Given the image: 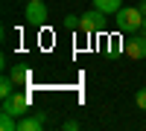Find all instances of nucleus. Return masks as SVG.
I'll return each mask as SVG.
<instances>
[{
  "mask_svg": "<svg viewBox=\"0 0 146 131\" xmlns=\"http://www.w3.org/2000/svg\"><path fill=\"white\" fill-rule=\"evenodd\" d=\"M108 15L105 12H100V9H88L82 15V20H79V29L85 32V35H94V32H105V26H108V20H105Z\"/></svg>",
  "mask_w": 146,
  "mask_h": 131,
  "instance_id": "7ed1b4c3",
  "label": "nucleus"
},
{
  "mask_svg": "<svg viewBox=\"0 0 146 131\" xmlns=\"http://www.w3.org/2000/svg\"><path fill=\"white\" fill-rule=\"evenodd\" d=\"M41 125H44V114L38 111V114H27V117H21L18 120V131H41Z\"/></svg>",
  "mask_w": 146,
  "mask_h": 131,
  "instance_id": "423d86ee",
  "label": "nucleus"
},
{
  "mask_svg": "<svg viewBox=\"0 0 146 131\" xmlns=\"http://www.w3.org/2000/svg\"><path fill=\"white\" fill-rule=\"evenodd\" d=\"M64 131H79V122L76 120H64Z\"/></svg>",
  "mask_w": 146,
  "mask_h": 131,
  "instance_id": "ddd939ff",
  "label": "nucleus"
},
{
  "mask_svg": "<svg viewBox=\"0 0 146 131\" xmlns=\"http://www.w3.org/2000/svg\"><path fill=\"white\" fill-rule=\"evenodd\" d=\"M0 111L18 117V120H21V117H27V114H29V90H15L12 96H6L3 105H0Z\"/></svg>",
  "mask_w": 146,
  "mask_h": 131,
  "instance_id": "f03ea898",
  "label": "nucleus"
},
{
  "mask_svg": "<svg viewBox=\"0 0 146 131\" xmlns=\"http://www.w3.org/2000/svg\"><path fill=\"white\" fill-rule=\"evenodd\" d=\"M23 18H27L32 26H44L47 18H50V12H47L44 0H27V12H23Z\"/></svg>",
  "mask_w": 146,
  "mask_h": 131,
  "instance_id": "20e7f679",
  "label": "nucleus"
},
{
  "mask_svg": "<svg viewBox=\"0 0 146 131\" xmlns=\"http://www.w3.org/2000/svg\"><path fill=\"white\" fill-rule=\"evenodd\" d=\"M135 105H137L140 111H146V88H140V90L135 93Z\"/></svg>",
  "mask_w": 146,
  "mask_h": 131,
  "instance_id": "f8f14e48",
  "label": "nucleus"
},
{
  "mask_svg": "<svg viewBox=\"0 0 146 131\" xmlns=\"http://www.w3.org/2000/svg\"><path fill=\"white\" fill-rule=\"evenodd\" d=\"M15 90H18V85H15V79H12V76L6 73L3 79H0V96L6 99V96H12V93H15Z\"/></svg>",
  "mask_w": 146,
  "mask_h": 131,
  "instance_id": "1a4fd4ad",
  "label": "nucleus"
},
{
  "mask_svg": "<svg viewBox=\"0 0 146 131\" xmlns=\"http://www.w3.org/2000/svg\"><path fill=\"white\" fill-rule=\"evenodd\" d=\"M0 131H18V117L0 111Z\"/></svg>",
  "mask_w": 146,
  "mask_h": 131,
  "instance_id": "9d476101",
  "label": "nucleus"
},
{
  "mask_svg": "<svg viewBox=\"0 0 146 131\" xmlns=\"http://www.w3.org/2000/svg\"><path fill=\"white\" fill-rule=\"evenodd\" d=\"M126 55L135 58V61H140V58H146V35L135 32L131 38L126 41Z\"/></svg>",
  "mask_w": 146,
  "mask_h": 131,
  "instance_id": "39448f33",
  "label": "nucleus"
},
{
  "mask_svg": "<svg viewBox=\"0 0 146 131\" xmlns=\"http://www.w3.org/2000/svg\"><path fill=\"white\" fill-rule=\"evenodd\" d=\"M9 76L15 79V85H18V88H27L29 82H32V73H29V67H23V64H15V67L9 70Z\"/></svg>",
  "mask_w": 146,
  "mask_h": 131,
  "instance_id": "0eeeda50",
  "label": "nucleus"
},
{
  "mask_svg": "<svg viewBox=\"0 0 146 131\" xmlns=\"http://www.w3.org/2000/svg\"><path fill=\"white\" fill-rule=\"evenodd\" d=\"M94 9L105 12V15H117L123 9V0H94Z\"/></svg>",
  "mask_w": 146,
  "mask_h": 131,
  "instance_id": "6e6552de",
  "label": "nucleus"
},
{
  "mask_svg": "<svg viewBox=\"0 0 146 131\" xmlns=\"http://www.w3.org/2000/svg\"><path fill=\"white\" fill-rule=\"evenodd\" d=\"M137 6H140V12H143V18H146V0H140Z\"/></svg>",
  "mask_w": 146,
  "mask_h": 131,
  "instance_id": "4468645a",
  "label": "nucleus"
},
{
  "mask_svg": "<svg viewBox=\"0 0 146 131\" xmlns=\"http://www.w3.org/2000/svg\"><path fill=\"white\" fill-rule=\"evenodd\" d=\"M79 20H82V15H64L62 18V26L64 29H79Z\"/></svg>",
  "mask_w": 146,
  "mask_h": 131,
  "instance_id": "9b49d317",
  "label": "nucleus"
},
{
  "mask_svg": "<svg viewBox=\"0 0 146 131\" xmlns=\"http://www.w3.org/2000/svg\"><path fill=\"white\" fill-rule=\"evenodd\" d=\"M114 20H117V29H120V32L135 35V32H140V26H143V12H140V6H131V9L123 6V9L114 15Z\"/></svg>",
  "mask_w": 146,
  "mask_h": 131,
  "instance_id": "f257e3e1",
  "label": "nucleus"
},
{
  "mask_svg": "<svg viewBox=\"0 0 146 131\" xmlns=\"http://www.w3.org/2000/svg\"><path fill=\"white\" fill-rule=\"evenodd\" d=\"M140 35H146V18H143V26H140Z\"/></svg>",
  "mask_w": 146,
  "mask_h": 131,
  "instance_id": "2eb2a0df",
  "label": "nucleus"
}]
</instances>
